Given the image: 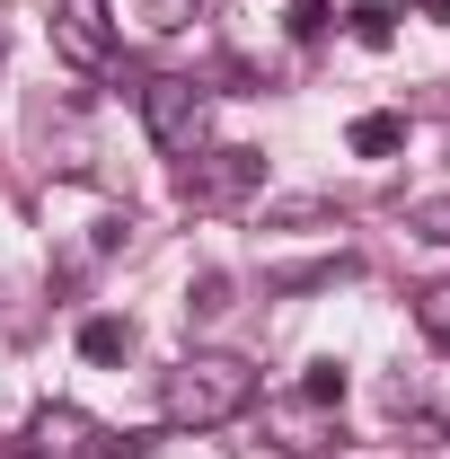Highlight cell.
<instances>
[{
    "instance_id": "cell-7",
    "label": "cell",
    "mask_w": 450,
    "mask_h": 459,
    "mask_svg": "<svg viewBox=\"0 0 450 459\" xmlns=\"http://www.w3.org/2000/svg\"><path fill=\"white\" fill-rule=\"evenodd\" d=\"M353 160H397L406 151V115H389V107H371V115H353Z\"/></svg>"
},
{
    "instance_id": "cell-6",
    "label": "cell",
    "mask_w": 450,
    "mask_h": 459,
    "mask_svg": "<svg viewBox=\"0 0 450 459\" xmlns=\"http://www.w3.org/2000/svg\"><path fill=\"white\" fill-rule=\"evenodd\" d=\"M98 442H107V433H98L80 406H45V415H36V433H27V451H36V459H107Z\"/></svg>"
},
{
    "instance_id": "cell-4",
    "label": "cell",
    "mask_w": 450,
    "mask_h": 459,
    "mask_svg": "<svg viewBox=\"0 0 450 459\" xmlns=\"http://www.w3.org/2000/svg\"><path fill=\"white\" fill-rule=\"evenodd\" d=\"M265 442H274L282 459H318L327 442H336V406L300 398V389H282V398H265Z\"/></svg>"
},
{
    "instance_id": "cell-10",
    "label": "cell",
    "mask_w": 450,
    "mask_h": 459,
    "mask_svg": "<svg viewBox=\"0 0 450 459\" xmlns=\"http://www.w3.org/2000/svg\"><path fill=\"white\" fill-rule=\"evenodd\" d=\"M406 230L433 238V247H450V195H415V204H406Z\"/></svg>"
},
{
    "instance_id": "cell-5",
    "label": "cell",
    "mask_w": 450,
    "mask_h": 459,
    "mask_svg": "<svg viewBox=\"0 0 450 459\" xmlns=\"http://www.w3.org/2000/svg\"><path fill=\"white\" fill-rule=\"evenodd\" d=\"M54 45H62V62H80V71H107V62H115L107 0H62V9H54Z\"/></svg>"
},
{
    "instance_id": "cell-2",
    "label": "cell",
    "mask_w": 450,
    "mask_h": 459,
    "mask_svg": "<svg viewBox=\"0 0 450 459\" xmlns=\"http://www.w3.org/2000/svg\"><path fill=\"white\" fill-rule=\"evenodd\" d=\"M142 124H151V142L169 160H195L203 151V124H212V89L186 80V71H160V80H142Z\"/></svg>"
},
{
    "instance_id": "cell-17",
    "label": "cell",
    "mask_w": 450,
    "mask_h": 459,
    "mask_svg": "<svg viewBox=\"0 0 450 459\" xmlns=\"http://www.w3.org/2000/svg\"><path fill=\"white\" fill-rule=\"evenodd\" d=\"M0 459H36V451H27V442H18V451H0Z\"/></svg>"
},
{
    "instance_id": "cell-9",
    "label": "cell",
    "mask_w": 450,
    "mask_h": 459,
    "mask_svg": "<svg viewBox=\"0 0 450 459\" xmlns=\"http://www.w3.org/2000/svg\"><path fill=\"white\" fill-rule=\"evenodd\" d=\"M80 353H89V362H124V353H133V318H89V327H80Z\"/></svg>"
},
{
    "instance_id": "cell-16",
    "label": "cell",
    "mask_w": 450,
    "mask_h": 459,
    "mask_svg": "<svg viewBox=\"0 0 450 459\" xmlns=\"http://www.w3.org/2000/svg\"><path fill=\"white\" fill-rule=\"evenodd\" d=\"M415 9H424V18H450V0H415Z\"/></svg>"
},
{
    "instance_id": "cell-15",
    "label": "cell",
    "mask_w": 450,
    "mask_h": 459,
    "mask_svg": "<svg viewBox=\"0 0 450 459\" xmlns=\"http://www.w3.org/2000/svg\"><path fill=\"white\" fill-rule=\"evenodd\" d=\"M415 318H424V327L450 344V283H424V291H415Z\"/></svg>"
},
{
    "instance_id": "cell-8",
    "label": "cell",
    "mask_w": 450,
    "mask_h": 459,
    "mask_svg": "<svg viewBox=\"0 0 450 459\" xmlns=\"http://www.w3.org/2000/svg\"><path fill=\"white\" fill-rule=\"evenodd\" d=\"M115 18H133L142 36H177V27H195V0H115Z\"/></svg>"
},
{
    "instance_id": "cell-14",
    "label": "cell",
    "mask_w": 450,
    "mask_h": 459,
    "mask_svg": "<svg viewBox=\"0 0 450 459\" xmlns=\"http://www.w3.org/2000/svg\"><path fill=\"white\" fill-rule=\"evenodd\" d=\"M327 18H336L327 0H291V18H282V27H291V45H318V36H327Z\"/></svg>"
},
{
    "instance_id": "cell-11",
    "label": "cell",
    "mask_w": 450,
    "mask_h": 459,
    "mask_svg": "<svg viewBox=\"0 0 450 459\" xmlns=\"http://www.w3.org/2000/svg\"><path fill=\"white\" fill-rule=\"evenodd\" d=\"M344 27H353L362 45H389V36H397V9H389V0H353V9H344Z\"/></svg>"
},
{
    "instance_id": "cell-12",
    "label": "cell",
    "mask_w": 450,
    "mask_h": 459,
    "mask_svg": "<svg viewBox=\"0 0 450 459\" xmlns=\"http://www.w3.org/2000/svg\"><path fill=\"white\" fill-rule=\"evenodd\" d=\"M291 389H300V398H318V406H344V362H336V353H327V362H309Z\"/></svg>"
},
{
    "instance_id": "cell-13",
    "label": "cell",
    "mask_w": 450,
    "mask_h": 459,
    "mask_svg": "<svg viewBox=\"0 0 450 459\" xmlns=\"http://www.w3.org/2000/svg\"><path fill=\"white\" fill-rule=\"evenodd\" d=\"M229 309V274H195L186 283V318H221Z\"/></svg>"
},
{
    "instance_id": "cell-3",
    "label": "cell",
    "mask_w": 450,
    "mask_h": 459,
    "mask_svg": "<svg viewBox=\"0 0 450 459\" xmlns=\"http://www.w3.org/2000/svg\"><path fill=\"white\" fill-rule=\"evenodd\" d=\"M256 186H265V151H247V142L195 151V160L177 169V195H186L195 212H229V204H247Z\"/></svg>"
},
{
    "instance_id": "cell-1",
    "label": "cell",
    "mask_w": 450,
    "mask_h": 459,
    "mask_svg": "<svg viewBox=\"0 0 450 459\" xmlns=\"http://www.w3.org/2000/svg\"><path fill=\"white\" fill-rule=\"evenodd\" d=\"M160 406L186 433H221V424H238L256 406V362H238V353H186L169 371V398Z\"/></svg>"
}]
</instances>
